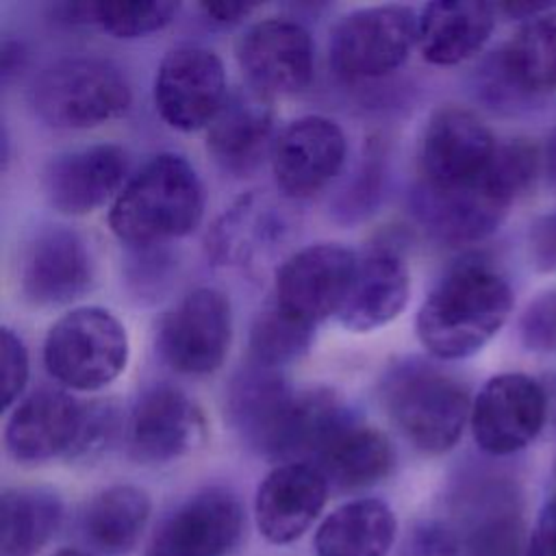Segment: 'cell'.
I'll list each match as a JSON object with an SVG mask.
<instances>
[{
  "label": "cell",
  "instance_id": "1",
  "mask_svg": "<svg viewBox=\"0 0 556 556\" xmlns=\"http://www.w3.org/2000/svg\"><path fill=\"white\" fill-rule=\"evenodd\" d=\"M513 308L508 280L486 263L452 267L426 295L415 328L421 345L443 361L467 358L484 348Z\"/></svg>",
  "mask_w": 556,
  "mask_h": 556
},
{
  "label": "cell",
  "instance_id": "2",
  "mask_svg": "<svg viewBox=\"0 0 556 556\" xmlns=\"http://www.w3.org/2000/svg\"><path fill=\"white\" fill-rule=\"evenodd\" d=\"M204 191L193 165L161 152L135 172L109 208L113 235L128 245H154L189 235L202 219Z\"/></svg>",
  "mask_w": 556,
  "mask_h": 556
},
{
  "label": "cell",
  "instance_id": "3",
  "mask_svg": "<svg viewBox=\"0 0 556 556\" xmlns=\"http://www.w3.org/2000/svg\"><path fill=\"white\" fill-rule=\"evenodd\" d=\"M382 404L404 439L426 454L452 450L471 415L465 387L424 363L391 369L382 382Z\"/></svg>",
  "mask_w": 556,
  "mask_h": 556
},
{
  "label": "cell",
  "instance_id": "4",
  "mask_svg": "<svg viewBox=\"0 0 556 556\" xmlns=\"http://www.w3.org/2000/svg\"><path fill=\"white\" fill-rule=\"evenodd\" d=\"M33 111L56 128H91L122 115L130 85L119 65L102 56H67L50 63L28 89Z\"/></svg>",
  "mask_w": 556,
  "mask_h": 556
},
{
  "label": "cell",
  "instance_id": "5",
  "mask_svg": "<svg viewBox=\"0 0 556 556\" xmlns=\"http://www.w3.org/2000/svg\"><path fill=\"white\" fill-rule=\"evenodd\" d=\"M128 361L124 324L102 306H76L61 315L43 341L48 374L74 391H98L113 382Z\"/></svg>",
  "mask_w": 556,
  "mask_h": 556
},
{
  "label": "cell",
  "instance_id": "6",
  "mask_svg": "<svg viewBox=\"0 0 556 556\" xmlns=\"http://www.w3.org/2000/svg\"><path fill=\"white\" fill-rule=\"evenodd\" d=\"M417 43L410 7L356 9L339 20L330 37L332 67L345 78H378L400 67Z\"/></svg>",
  "mask_w": 556,
  "mask_h": 556
},
{
  "label": "cell",
  "instance_id": "7",
  "mask_svg": "<svg viewBox=\"0 0 556 556\" xmlns=\"http://www.w3.org/2000/svg\"><path fill=\"white\" fill-rule=\"evenodd\" d=\"M232 313L228 298L215 287H198L182 295L161 319L156 348L180 374L215 371L230 345Z\"/></svg>",
  "mask_w": 556,
  "mask_h": 556
},
{
  "label": "cell",
  "instance_id": "8",
  "mask_svg": "<svg viewBox=\"0 0 556 556\" xmlns=\"http://www.w3.org/2000/svg\"><path fill=\"white\" fill-rule=\"evenodd\" d=\"M228 96L222 59L204 48H172L154 76V106L165 124L193 132L206 128Z\"/></svg>",
  "mask_w": 556,
  "mask_h": 556
},
{
  "label": "cell",
  "instance_id": "9",
  "mask_svg": "<svg viewBox=\"0 0 556 556\" xmlns=\"http://www.w3.org/2000/svg\"><path fill=\"white\" fill-rule=\"evenodd\" d=\"M243 534V506L226 489H202L152 530L143 556H228Z\"/></svg>",
  "mask_w": 556,
  "mask_h": 556
},
{
  "label": "cell",
  "instance_id": "10",
  "mask_svg": "<svg viewBox=\"0 0 556 556\" xmlns=\"http://www.w3.org/2000/svg\"><path fill=\"white\" fill-rule=\"evenodd\" d=\"M547 397L526 374H500L482 384L471 402L469 426L480 450L508 456L530 445L543 428Z\"/></svg>",
  "mask_w": 556,
  "mask_h": 556
},
{
  "label": "cell",
  "instance_id": "11",
  "mask_svg": "<svg viewBox=\"0 0 556 556\" xmlns=\"http://www.w3.org/2000/svg\"><path fill=\"white\" fill-rule=\"evenodd\" d=\"M206 437L200 406L172 384L146 389L128 417L126 450L135 463L167 465L198 450Z\"/></svg>",
  "mask_w": 556,
  "mask_h": 556
},
{
  "label": "cell",
  "instance_id": "12",
  "mask_svg": "<svg viewBox=\"0 0 556 556\" xmlns=\"http://www.w3.org/2000/svg\"><path fill=\"white\" fill-rule=\"evenodd\" d=\"M356 263L358 256L343 245H306L278 267L274 302L300 321L315 326L339 313Z\"/></svg>",
  "mask_w": 556,
  "mask_h": 556
},
{
  "label": "cell",
  "instance_id": "13",
  "mask_svg": "<svg viewBox=\"0 0 556 556\" xmlns=\"http://www.w3.org/2000/svg\"><path fill=\"white\" fill-rule=\"evenodd\" d=\"M495 148L493 132L476 113L441 106L424 130L421 182L437 189L473 185L486 174Z\"/></svg>",
  "mask_w": 556,
  "mask_h": 556
},
{
  "label": "cell",
  "instance_id": "14",
  "mask_svg": "<svg viewBox=\"0 0 556 556\" xmlns=\"http://www.w3.org/2000/svg\"><path fill=\"white\" fill-rule=\"evenodd\" d=\"M345 152V132L334 119L298 117L274 137L269 150L276 185L291 198H308L339 174Z\"/></svg>",
  "mask_w": 556,
  "mask_h": 556
},
{
  "label": "cell",
  "instance_id": "15",
  "mask_svg": "<svg viewBox=\"0 0 556 556\" xmlns=\"http://www.w3.org/2000/svg\"><path fill=\"white\" fill-rule=\"evenodd\" d=\"M22 295L35 306H61L80 298L93 280L85 239L65 226L37 230L17 263Z\"/></svg>",
  "mask_w": 556,
  "mask_h": 556
},
{
  "label": "cell",
  "instance_id": "16",
  "mask_svg": "<svg viewBox=\"0 0 556 556\" xmlns=\"http://www.w3.org/2000/svg\"><path fill=\"white\" fill-rule=\"evenodd\" d=\"M237 59L248 83L263 93H295L313 78L315 48L302 24L269 17L239 37Z\"/></svg>",
  "mask_w": 556,
  "mask_h": 556
},
{
  "label": "cell",
  "instance_id": "17",
  "mask_svg": "<svg viewBox=\"0 0 556 556\" xmlns=\"http://www.w3.org/2000/svg\"><path fill=\"white\" fill-rule=\"evenodd\" d=\"M126 174L124 148L93 143L52 156L41 172V191L54 211L87 215L119 193Z\"/></svg>",
  "mask_w": 556,
  "mask_h": 556
},
{
  "label": "cell",
  "instance_id": "18",
  "mask_svg": "<svg viewBox=\"0 0 556 556\" xmlns=\"http://www.w3.org/2000/svg\"><path fill=\"white\" fill-rule=\"evenodd\" d=\"M330 484L313 463H278L258 484L254 521L276 545L300 539L326 506Z\"/></svg>",
  "mask_w": 556,
  "mask_h": 556
},
{
  "label": "cell",
  "instance_id": "19",
  "mask_svg": "<svg viewBox=\"0 0 556 556\" xmlns=\"http://www.w3.org/2000/svg\"><path fill=\"white\" fill-rule=\"evenodd\" d=\"M295 393L276 369L258 365L241 371L232 380L226 410L232 428L248 447L280 463Z\"/></svg>",
  "mask_w": 556,
  "mask_h": 556
},
{
  "label": "cell",
  "instance_id": "20",
  "mask_svg": "<svg viewBox=\"0 0 556 556\" xmlns=\"http://www.w3.org/2000/svg\"><path fill=\"white\" fill-rule=\"evenodd\" d=\"M83 421V404L70 393L39 389L15 404L4 426V445L17 463L70 456Z\"/></svg>",
  "mask_w": 556,
  "mask_h": 556
},
{
  "label": "cell",
  "instance_id": "21",
  "mask_svg": "<svg viewBox=\"0 0 556 556\" xmlns=\"http://www.w3.org/2000/svg\"><path fill=\"white\" fill-rule=\"evenodd\" d=\"M274 109L269 96L248 85L228 91L222 109L206 126V148L230 174L254 169L274 143Z\"/></svg>",
  "mask_w": 556,
  "mask_h": 556
},
{
  "label": "cell",
  "instance_id": "22",
  "mask_svg": "<svg viewBox=\"0 0 556 556\" xmlns=\"http://www.w3.org/2000/svg\"><path fill=\"white\" fill-rule=\"evenodd\" d=\"M508 202L486 174L467 187L437 189L419 182L415 189V211L424 226L447 243H469L493 232L504 219Z\"/></svg>",
  "mask_w": 556,
  "mask_h": 556
},
{
  "label": "cell",
  "instance_id": "23",
  "mask_svg": "<svg viewBox=\"0 0 556 556\" xmlns=\"http://www.w3.org/2000/svg\"><path fill=\"white\" fill-rule=\"evenodd\" d=\"M410 271L393 250H371L358 258L350 291L337 313L343 328L371 332L393 321L408 304Z\"/></svg>",
  "mask_w": 556,
  "mask_h": 556
},
{
  "label": "cell",
  "instance_id": "24",
  "mask_svg": "<svg viewBox=\"0 0 556 556\" xmlns=\"http://www.w3.org/2000/svg\"><path fill=\"white\" fill-rule=\"evenodd\" d=\"M495 4L480 0H437L417 15V46L432 65H456L473 56L491 37Z\"/></svg>",
  "mask_w": 556,
  "mask_h": 556
},
{
  "label": "cell",
  "instance_id": "25",
  "mask_svg": "<svg viewBox=\"0 0 556 556\" xmlns=\"http://www.w3.org/2000/svg\"><path fill=\"white\" fill-rule=\"evenodd\" d=\"M493 78L517 96L556 91V7L523 20L493 59Z\"/></svg>",
  "mask_w": 556,
  "mask_h": 556
},
{
  "label": "cell",
  "instance_id": "26",
  "mask_svg": "<svg viewBox=\"0 0 556 556\" xmlns=\"http://www.w3.org/2000/svg\"><path fill=\"white\" fill-rule=\"evenodd\" d=\"M313 465L330 489L354 491L384 480L395 465V452L387 434L350 419L324 443Z\"/></svg>",
  "mask_w": 556,
  "mask_h": 556
},
{
  "label": "cell",
  "instance_id": "27",
  "mask_svg": "<svg viewBox=\"0 0 556 556\" xmlns=\"http://www.w3.org/2000/svg\"><path fill=\"white\" fill-rule=\"evenodd\" d=\"M397 521L391 506L358 497L334 508L317 528L315 556H387L395 543Z\"/></svg>",
  "mask_w": 556,
  "mask_h": 556
},
{
  "label": "cell",
  "instance_id": "28",
  "mask_svg": "<svg viewBox=\"0 0 556 556\" xmlns=\"http://www.w3.org/2000/svg\"><path fill=\"white\" fill-rule=\"evenodd\" d=\"M152 502L135 484H113L96 493L80 517L85 541L100 554L117 556L130 552L141 539Z\"/></svg>",
  "mask_w": 556,
  "mask_h": 556
},
{
  "label": "cell",
  "instance_id": "29",
  "mask_svg": "<svg viewBox=\"0 0 556 556\" xmlns=\"http://www.w3.org/2000/svg\"><path fill=\"white\" fill-rule=\"evenodd\" d=\"M63 504L39 486L9 489L0 497V547L4 556H35L59 530Z\"/></svg>",
  "mask_w": 556,
  "mask_h": 556
},
{
  "label": "cell",
  "instance_id": "30",
  "mask_svg": "<svg viewBox=\"0 0 556 556\" xmlns=\"http://www.w3.org/2000/svg\"><path fill=\"white\" fill-rule=\"evenodd\" d=\"M313 328L269 302L254 319L250 332V354L254 365L276 369L306 354L313 341Z\"/></svg>",
  "mask_w": 556,
  "mask_h": 556
},
{
  "label": "cell",
  "instance_id": "31",
  "mask_svg": "<svg viewBox=\"0 0 556 556\" xmlns=\"http://www.w3.org/2000/svg\"><path fill=\"white\" fill-rule=\"evenodd\" d=\"M180 2L172 0H93L91 24L119 39H135L163 30L174 22Z\"/></svg>",
  "mask_w": 556,
  "mask_h": 556
},
{
  "label": "cell",
  "instance_id": "32",
  "mask_svg": "<svg viewBox=\"0 0 556 556\" xmlns=\"http://www.w3.org/2000/svg\"><path fill=\"white\" fill-rule=\"evenodd\" d=\"M539 165V152L530 141L510 139L506 143H497L486 178L506 200L515 202L534 185Z\"/></svg>",
  "mask_w": 556,
  "mask_h": 556
},
{
  "label": "cell",
  "instance_id": "33",
  "mask_svg": "<svg viewBox=\"0 0 556 556\" xmlns=\"http://www.w3.org/2000/svg\"><path fill=\"white\" fill-rule=\"evenodd\" d=\"M117 413L109 402L83 404V421L78 439L67 458H91L100 454L115 437Z\"/></svg>",
  "mask_w": 556,
  "mask_h": 556
},
{
  "label": "cell",
  "instance_id": "34",
  "mask_svg": "<svg viewBox=\"0 0 556 556\" xmlns=\"http://www.w3.org/2000/svg\"><path fill=\"white\" fill-rule=\"evenodd\" d=\"M521 341L528 350L556 354V289L532 300L521 315Z\"/></svg>",
  "mask_w": 556,
  "mask_h": 556
},
{
  "label": "cell",
  "instance_id": "35",
  "mask_svg": "<svg viewBox=\"0 0 556 556\" xmlns=\"http://www.w3.org/2000/svg\"><path fill=\"white\" fill-rule=\"evenodd\" d=\"M0 363H2V408L9 410L24 393L28 382V350L20 334L11 328L0 330Z\"/></svg>",
  "mask_w": 556,
  "mask_h": 556
},
{
  "label": "cell",
  "instance_id": "36",
  "mask_svg": "<svg viewBox=\"0 0 556 556\" xmlns=\"http://www.w3.org/2000/svg\"><path fill=\"white\" fill-rule=\"evenodd\" d=\"M397 556H460L463 543L454 528L441 521H424L408 532Z\"/></svg>",
  "mask_w": 556,
  "mask_h": 556
},
{
  "label": "cell",
  "instance_id": "37",
  "mask_svg": "<svg viewBox=\"0 0 556 556\" xmlns=\"http://www.w3.org/2000/svg\"><path fill=\"white\" fill-rule=\"evenodd\" d=\"M530 258L541 271H556V211L543 215L530 230Z\"/></svg>",
  "mask_w": 556,
  "mask_h": 556
},
{
  "label": "cell",
  "instance_id": "38",
  "mask_svg": "<svg viewBox=\"0 0 556 556\" xmlns=\"http://www.w3.org/2000/svg\"><path fill=\"white\" fill-rule=\"evenodd\" d=\"M528 556H556V495H549L539 510L528 541Z\"/></svg>",
  "mask_w": 556,
  "mask_h": 556
},
{
  "label": "cell",
  "instance_id": "39",
  "mask_svg": "<svg viewBox=\"0 0 556 556\" xmlns=\"http://www.w3.org/2000/svg\"><path fill=\"white\" fill-rule=\"evenodd\" d=\"M200 9L213 22L232 24V22H239L245 15H250L256 9V4L254 2H204V4H200Z\"/></svg>",
  "mask_w": 556,
  "mask_h": 556
},
{
  "label": "cell",
  "instance_id": "40",
  "mask_svg": "<svg viewBox=\"0 0 556 556\" xmlns=\"http://www.w3.org/2000/svg\"><path fill=\"white\" fill-rule=\"evenodd\" d=\"M0 54H2V78L7 80L9 74L13 70H17V65L22 63L24 52H22V46L17 41H4Z\"/></svg>",
  "mask_w": 556,
  "mask_h": 556
},
{
  "label": "cell",
  "instance_id": "41",
  "mask_svg": "<svg viewBox=\"0 0 556 556\" xmlns=\"http://www.w3.org/2000/svg\"><path fill=\"white\" fill-rule=\"evenodd\" d=\"M543 172L549 185L556 187V128L549 132L545 148H543Z\"/></svg>",
  "mask_w": 556,
  "mask_h": 556
},
{
  "label": "cell",
  "instance_id": "42",
  "mask_svg": "<svg viewBox=\"0 0 556 556\" xmlns=\"http://www.w3.org/2000/svg\"><path fill=\"white\" fill-rule=\"evenodd\" d=\"M52 556H93L89 552H83V549H74V547H65V549H59L54 552Z\"/></svg>",
  "mask_w": 556,
  "mask_h": 556
},
{
  "label": "cell",
  "instance_id": "43",
  "mask_svg": "<svg viewBox=\"0 0 556 556\" xmlns=\"http://www.w3.org/2000/svg\"><path fill=\"white\" fill-rule=\"evenodd\" d=\"M549 495H556V463H554V471H552V491Z\"/></svg>",
  "mask_w": 556,
  "mask_h": 556
}]
</instances>
